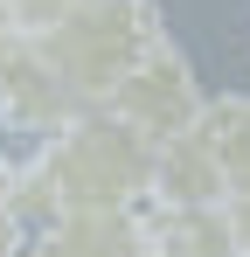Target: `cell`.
Wrapping results in <instances>:
<instances>
[{"instance_id":"obj_13","label":"cell","mask_w":250,"mask_h":257,"mask_svg":"<svg viewBox=\"0 0 250 257\" xmlns=\"http://www.w3.org/2000/svg\"><path fill=\"white\" fill-rule=\"evenodd\" d=\"M0 35H21V21H14V0H0Z\"/></svg>"},{"instance_id":"obj_2","label":"cell","mask_w":250,"mask_h":257,"mask_svg":"<svg viewBox=\"0 0 250 257\" xmlns=\"http://www.w3.org/2000/svg\"><path fill=\"white\" fill-rule=\"evenodd\" d=\"M160 42L167 35H160V7H153V0H90L77 14H63L56 28L28 35L35 63L70 90L77 104H90V111L118 90V77L146 49H160Z\"/></svg>"},{"instance_id":"obj_10","label":"cell","mask_w":250,"mask_h":257,"mask_svg":"<svg viewBox=\"0 0 250 257\" xmlns=\"http://www.w3.org/2000/svg\"><path fill=\"white\" fill-rule=\"evenodd\" d=\"M222 222H229V236H236V257H250V195H229V202H222Z\"/></svg>"},{"instance_id":"obj_5","label":"cell","mask_w":250,"mask_h":257,"mask_svg":"<svg viewBox=\"0 0 250 257\" xmlns=\"http://www.w3.org/2000/svg\"><path fill=\"white\" fill-rule=\"evenodd\" d=\"M28 257H153V229L146 215H56L42 222Z\"/></svg>"},{"instance_id":"obj_14","label":"cell","mask_w":250,"mask_h":257,"mask_svg":"<svg viewBox=\"0 0 250 257\" xmlns=\"http://www.w3.org/2000/svg\"><path fill=\"white\" fill-rule=\"evenodd\" d=\"M21 257H28V250H21Z\"/></svg>"},{"instance_id":"obj_4","label":"cell","mask_w":250,"mask_h":257,"mask_svg":"<svg viewBox=\"0 0 250 257\" xmlns=\"http://www.w3.org/2000/svg\"><path fill=\"white\" fill-rule=\"evenodd\" d=\"M90 104H77L70 90L56 84L49 70L35 63V49L21 42V56L0 70V125H14V132H42V139H56L63 125H77Z\"/></svg>"},{"instance_id":"obj_12","label":"cell","mask_w":250,"mask_h":257,"mask_svg":"<svg viewBox=\"0 0 250 257\" xmlns=\"http://www.w3.org/2000/svg\"><path fill=\"white\" fill-rule=\"evenodd\" d=\"M21 42H28V35H0V70H7V63L21 56Z\"/></svg>"},{"instance_id":"obj_1","label":"cell","mask_w":250,"mask_h":257,"mask_svg":"<svg viewBox=\"0 0 250 257\" xmlns=\"http://www.w3.org/2000/svg\"><path fill=\"white\" fill-rule=\"evenodd\" d=\"M28 174L42 188L49 222L56 215H132L139 202H153V146L104 111H83L77 125L42 139Z\"/></svg>"},{"instance_id":"obj_9","label":"cell","mask_w":250,"mask_h":257,"mask_svg":"<svg viewBox=\"0 0 250 257\" xmlns=\"http://www.w3.org/2000/svg\"><path fill=\"white\" fill-rule=\"evenodd\" d=\"M77 7H90V0H14V21H21V35H42V28H56Z\"/></svg>"},{"instance_id":"obj_11","label":"cell","mask_w":250,"mask_h":257,"mask_svg":"<svg viewBox=\"0 0 250 257\" xmlns=\"http://www.w3.org/2000/svg\"><path fill=\"white\" fill-rule=\"evenodd\" d=\"M0 257H21V215L7 209V195H0Z\"/></svg>"},{"instance_id":"obj_6","label":"cell","mask_w":250,"mask_h":257,"mask_svg":"<svg viewBox=\"0 0 250 257\" xmlns=\"http://www.w3.org/2000/svg\"><path fill=\"white\" fill-rule=\"evenodd\" d=\"M153 202L160 209H222L229 202L222 167H215L202 132H181V139L153 146Z\"/></svg>"},{"instance_id":"obj_8","label":"cell","mask_w":250,"mask_h":257,"mask_svg":"<svg viewBox=\"0 0 250 257\" xmlns=\"http://www.w3.org/2000/svg\"><path fill=\"white\" fill-rule=\"evenodd\" d=\"M146 229H153V257H236L222 209H160Z\"/></svg>"},{"instance_id":"obj_7","label":"cell","mask_w":250,"mask_h":257,"mask_svg":"<svg viewBox=\"0 0 250 257\" xmlns=\"http://www.w3.org/2000/svg\"><path fill=\"white\" fill-rule=\"evenodd\" d=\"M195 132L208 139V153L222 167V188L229 195H250V97H208Z\"/></svg>"},{"instance_id":"obj_3","label":"cell","mask_w":250,"mask_h":257,"mask_svg":"<svg viewBox=\"0 0 250 257\" xmlns=\"http://www.w3.org/2000/svg\"><path fill=\"white\" fill-rule=\"evenodd\" d=\"M202 84H195V63L181 56L174 42L146 49L132 70L118 77V90L97 104L104 118H118L125 132H139L146 146H167V139H181V132L202 125Z\"/></svg>"}]
</instances>
